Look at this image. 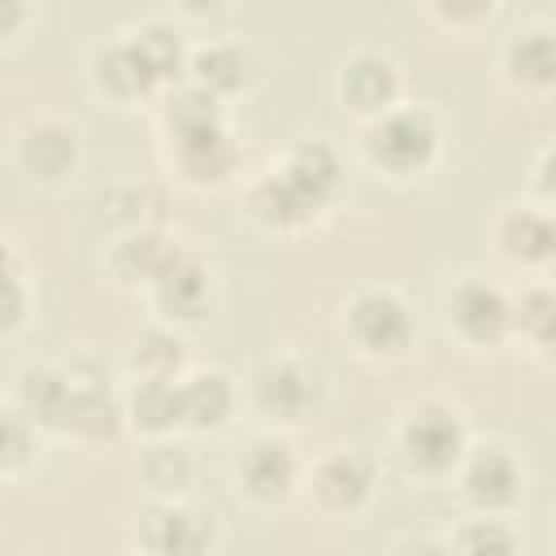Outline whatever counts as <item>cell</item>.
I'll return each instance as SVG.
<instances>
[{"instance_id": "31", "label": "cell", "mask_w": 556, "mask_h": 556, "mask_svg": "<svg viewBox=\"0 0 556 556\" xmlns=\"http://www.w3.org/2000/svg\"><path fill=\"white\" fill-rule=\"evenodd\" d=\"M460 543H465V547H500V552L513 547V539H508L504 530H495V526H478V530H469Z\"/></svg>"}, {"instance_id": "1", "label": "cell", "mask_w": 556, "mask_h": 556, "mask_svg": "<svg viewBox=\"0 0 556 556\" xmlns=\"http://www.w3.org/2000/svg\"><path fill=\"white\" fill-rule=\"evenodd\" d=\"M369 152H374L378 165H387L395 174H408V169H417V165L430 161V152H434V126L421 113H395V117H387L369 135Z\"/></svg>"}, {"instance_id": "35", "label": "cell", "mask_w": 556, "mask_h": 556, "mask_svg": "<svg viewBox=\"0 0 556 556\" xmlns=\"http://www.w3.org/2000/svg\"><path fill=\"white\" fill-rule=\"evenodd\" d=\"M182 4H187V9H195V13H208V9H217L222 0H182Z\"/></svg>"}, {"instance_id": "8", "label": "cell", "mask_w": 556, "mask_h": 556, "mask_svg": "<svg viewBox=\"0 0 556 556\" xmlns=\"http://www.w3.org/2000/svg\"><path fill=\"white\" fill-rule=\"evenodd\" d=\"M465 486H469V500L486 504V508H500L517 495V465L508 460V452L500 447H486L469 460V473H465Z\"/></svg>"}, {"instance_id": "25", "label": "cell", "mask_w": 556, "mask_h": 556, "mask_svg": "<svg viewBox=\"0 0 556 556\" xmlns=\"http://www.w3.org/2000/svg\"><path fill=\"white\" fill-rule=\"evenodd\" d=\"M195 74L208 91H235L248 78V61L239 48H208L195 56Z\"/></svg>"}, {"instance_id": "13", "label": "cell", "mask_w": 556, "mask_h": 556, "mask_svg": "<svg viewBox=\"0 0 556 556\" xmlns=\"http://www.w3.org/2000/svg\"><path fill=\"white\" fill-rule=\"evenodd\" d=\"M61 426H70V430H78V434H91V439L113 434V430H117V404H113L100 387H74Z\"/></svg>"}, {"instance_id": "10", "label": "cell", "mask_w": 556, "mask_h": 556, "mask_svg": "<svg viewBox=\"0 0 556 556\" xmlns=\"http://www.w3.org/2000/svg\"><path fill=\"white\" fill-rule=\"evenodd\" d=\"M287 182L317 208V204L334 191V182H339V165H334L330 148H326V143H304V148L291 156V165H287Z\"/></svg>"}, {"instance_id": "12", "label": "cell", "mask_w": 556, "mask_h": 556, "mask_svg": "<svg viewBox=\"0 0 556 556\" xmlns=\"http://www.w3.org/2000/svg\"><path fill=\"white\" fill-rule=\"evenodd\" d=\"M178 156H182V169L191 178H222L235 165V148L222 135V126L200 130V135H182L178 139Z\"/></svg>"}, {"instance_id": "3", "label": "cell", "mask_w": 556, "mask_h": 556, "mask_svg": "<svg viewBox=\"0 0 556 556\" xmlns=\"http://www.w3.org/2000/svg\"><path fill=\"white\" fill-rule=\"evenodd\" d=\"M404 452L417 469L426 473H443L456 456H460V426L452 413L443 408H426L408 430H404Z\"/></svg>"}, {"instance_id": "22", "label": "cell", "mask_w": 556, "mask_h": 556, "mask_svg": "<svg viewBox=\"0 0 556 556\" xmlns=\"http://www.w3.org/2000/svg\"><path fill=\"white\" fill-rule=\"evenodd\" d=\"M70 382H61L56 374H26L22 378V400L39 421H65V404H70Z\"/></svg>"}, {"instance_id": "28", "label": "cell", "mask_w": 556, "mask_h": 556, "mask_svg": "<svg viewBox=\"0 0 556 556\" xmlns=\"http://www.w3.org/2000/svg\"><path fill=\"white\" fill-rule=\"evenodd\" d=\"M143 478L156 491H182L191 482V460L182 447H152L143 460Z\"/></svg>"}, {"instance_id": "9", "label": "cell", "mask_w": 556, "mask_h": 556, "mask_svg": "<svg viewBox=\"0 0 556 556\" xmlns=\"http://www.w3.org/2000/svg\"><path fill=\"white\" fill-rule=\"evenodd\" d=\"M317 495L326 508H356L369 495V465L361 456H334L317 469Z\"/></svg>"}, {"instance_id": "21", "label": "cell", "mask_w": 556, "mask_h": 556, "mask_svg": "<svg viewBox=\"0 0 556 556\" xmlns=\"http://www.w3.org/2000/svg\"><path fill=\"white\" fill-rule=\"evenodd\" d=\"M252 208L265 217V222H274V226H291V222H300V217H308V200L287 182V174L282 178H269L265 187H256V195H252Z\"/></svg>"}, {"instance_id": "36", "label": "cell", "mask_w": 556, "mask_h": 556, "mask_svg": "<svg viewBox=\"0 0 556 556\" xmlns=\"http://www.w3.org/2000/svg\"><path fill=\"white\" fill-rule=\"evenodd\" d=\"M547 256H556V222H552V248H547Z\"/></svg>"}, {"instance_id": "11", "label": "cell", "mask_w": 556, "mask_h": 556, "mask_svg": "<svg viewBox=\"0 0 556 556\" xmlns=\"http://www.w3.org/2000/svg\"><path fill=\"white\" fill-rule=\"evenodd\" d=\"M391 96H395V74H391L387 61L361 56V61L348 65V74H343V100L352 109H382Z\"/></svg>"}, {"instance_id": "16", "label": "cell", "mask_w": 556, "mask_h": 556, "mask_svg": "<svg viewBox=\"0 0 556 556\" xmlns=\"http://www.w3.org/2000/svg\"><path fill=\"white\" fill-rule=\"evenodd\" d=\"M96 70H100V87L113 91V96H139V91H148V87L156 83V78L148 74V65L139 61L135 43H130V48H109V52L96 61Z\"/></svg>"}, {"instance_id": "17", "label": "cell", "mask_w": 556, "mask_h": 556, "mask_svg": "<svg viewBox=\"0 0 556 556\" xmlns=\"http://www.w3.org/2000/svg\"><path fill=\"white\" fill-rule=\"evenodd\" d=\"M508 65L517 78L526 83H556V35L547 30H526L513 52H508Z\"/></svg>"}, {"instance_id": "34", "label": "cell", "mask_w": 556, "mask_h": 556, "mask_svg": "<svg viewBox=\"0 0 556 556\" xmlns=\"http://www.w3.org/2000/svg\"><path fill=\"white\" fill-rule=\"evenodd\" d=\"M17 13H22V4H17V0H4V30L17 26Z\"/></svg>"}, {"instance_id": "4", "label": "cell", "mask_w": 556, "mask_h": 556, "mask_svg": "<svg viewBox=\"0 0 556 556\" xmlns=\"http://www.w3.org/2000/svg\"><path fill=\"white\" fill-rule=\"evenodd\" d=\"M452 321H456L469 339L491 343V339H500L504 326H508V304H504L500 291H491V287H482V282H465V287L452 295Z\"/></svg>"}, {"instance_id": "24", "label": "cell", "mask_w": 556, "mask_h": 556, "mask_svg": "<svg viewBox=\"0 0 556 556\" xmlns=\"http://www.w3.org/2000/svg\"><path fill=\"white\" fill-rule=\"evenodd\" d=\"M135 52H139V61L148 65L152 78H174L178 65H182V43H178V35L165 30V26H148V30L135 39Z\"/></svg>"}, {"instance_id": "5", "label": "cell", "mask_w": 556, "mask_h": 556, "mask_svg": "<svg viewBox=\"0 0 556 556\" xmlns=\"http://www.w3.org/2000/svg\"><path fill=\"white\" fill-rule=\"evenodd\" d=\"M256 400L265 413H278V417H304L317 400V378L300 365H274L256 378Z\"/></svg>"}, {"instance_id": "18", "label": "cell", "mask_w": 556, "mask_h": 556, "mask_svg": "<svg viewBox=\"0 0 556 556\" xmlns=\"http://www.w3.org/2000/svg\"><path fill=\"white\" fill-rule=\"evenodd\" d=\"M230 413V387L217 374H204L182 387V417L195 426H217Z\"/></svg>"}, {"instance_id": "26", "label": "cell", "mask_w": 556, "mask_h": 556, "mask_svg": "<svg viewBox=\"0 0 556 556\" xmlns=\"http://www.w3.org/2000/svg\"><path fill=\"white\" fill-rule=\"evenodd\" d=\"M169 126L174 135H200V130H213L217 126V104H213V91H182L174 104H169Z\"/></svg>"}, {"instance_id": "27", "label": "cell", "mask_w": 556, "mask_h": 556, "mask_svg": "<svg viewBox=\"0 0 556 556\" xmlns=\"http://www.w3.org/2000/svg\"><path fill=\"white\" fill-rule=\"evenodd\" d=\"M182 365V343L174 334H161V330H148L139 343H135V369H143L148 378H165Z\"/></svg>"}, {"instance_id": "29", "label": "cell", "mask_w": 556, "mask_h": 556, "mask_svg": "<svg viewBox=\"0 0 556 556\" xmlns=\"http://www.w3.org/2000/svg\"><path fill=\"white\" fill-rule=\"evenodd\" d=\"M517 321H521V330H530L547 352H556V295H547V291L526 295L521 308H517Z\"/></svg>"}, {"instance_id": "23", "label": "cell", "mask_w": 556, "mask_h": 556, "mask_svg": "<svg viewBox=\"0 0 556 556\" xmlns=\"http://www.w3.org/2000/svg\"><path fill=\"white\" fill-rule=\"evenodd\" d=\"M500 239H504V248L513 256L534 261V256H547V248H552V222L547 217H534V213H513L504 222Z\"/></svg>"}, {"instance_id": "20", "label": "cell", "mask_w": 556, "mask_h": 556, "mask_svg": "<svg viewBox=\"0 0 556 556\" xmlns=\"http://www.w3.org/2000/svg\"><path fill=\"white\" fill-rule=\"evenodd\" d=\"M178 252H169L156 235H139V239H130V243H122L117 248V256H113V269L122 274V278H161V269L174 261Z\"/></svg>"}, {"instance_id": "33", "label": "cell", "mask_w": 556, "mask_h": 556, "mask_svg": "<svg viewBox=\"0 0 556 556\" xmlns=\"http://www.w3.org/2000/svg\"><path fill=\"white\" fill-rule=\"evenodd\" d=\"M539 187H543V191H547V195L556 200V152H552V156L543 161V174H539Z\"/></svg>"}, {"instance_id": "2", "label": "cell", "mask_w": 556, "mask_h": 556, "mask_svg": "<svg viewBox=\"0 0 556 556\" xmlns=\"http://www.w3.org/2000/svg\"><path fill=\"white\" fill-rule=\"evenodd\" d=\"M352 334H356L369 352H400V348L408 343L413 326H408V313H404V304H400L395 295L369 291V295H361V300L352 304Z\"/></svg>"}, {"instance_id": "14", "label": "cell", "mask_w": 556, "mask_h": 556, "mask_svg": "<svg viewBox=\"0 0 556 556\" xmlns=\"http://www.w3.org/2000/svg\"><path fill=\"white\" fill-rule=\"evenodd\" d=\"M22 156H26V165H30L35 174L56 178V174H65V169L74 165V135L61 130V126H35V130L26 135Z\"/></svg>"}, {"instance_id": "7", "label": "cell", "mask_w": 556, "mask_h": 556, "mask_svg": "<svg viewBox=\"0 0 556 556\" xmlns=\"http://www.w3.org/2000/svg\"><path fill=\"white\" fill-rule=\"evenodd\" d=\"M156 295H161V308H165V313H174V317H200L204 304H208L204 269L178 252V256L161 269V278H156Z\"/></svg>"}, {"instance_id": "32", "label": "cell", "mask_w": 556, "mask_h": 556, "mask_svg": "<svg viewBox=\"0 0 556 556\" xmlns=\"http://www.w3.org/2000/svg\"><path fill=\"white\" fill-rule=\"evenodd\" d=\"M4 452H9V465H17L22 452H26V434H22V421L17 417H9V426H4Z\"/></svg>"}, {"instance_id": "6", "label": "cell", "mask_w": 556, "mask_h": 556, "mask_svg": "<svg viewBox=\"0 0 556 556\" xmlns=\"http://www.w3.org/2000/svg\"><path fill=\"white\" fill-rule=\"evenodd\" d=\"M239 478L256 500H278L295 478V460L282 443H252L239 460Z\"/></svg>"}, {"instance_id": "15", "label": "cell", "mask_w": 556, "mask_h": 556, "mask_svg": "<svg viewBox=\"0 0 556 556\" xmlns=\"http://www.w3.org/2000/svg\"><path fill=\"white\" fill-rule=\"evenodd\" d=\"M143 539H148V547L178 556V552H200L208 543V530L187 513H152Z\"/></svg>"}, {"instance_id": "30", "label": "cell", "mask_w": 556, "mask_h": 556, "mask_svg": "<svg viewBox=\"0 0 556 556\" xmlns=\"http://www.w3.org/2000/svg\"><path fill=\"white\" fill-rule=\"evenodd\" d=\"M434 9L452 22H469V17H482L491 9V0H434Z\"/></svg>"}, {"instance_id": "19", "label": "cell", "mask_w": 556, "mask_h": 556, "mask_svg": "<svg viewBox=\"0 0 556 556\" xmlns=\"http://www.w3.org/2000/svg\"><path fill=\"white\" fill-rule=\"evenodd\" d=\"M135 421L143 430H169L182 421V391H174L165 378H152L135 391Z\"/></svg>"}]
</instances>
